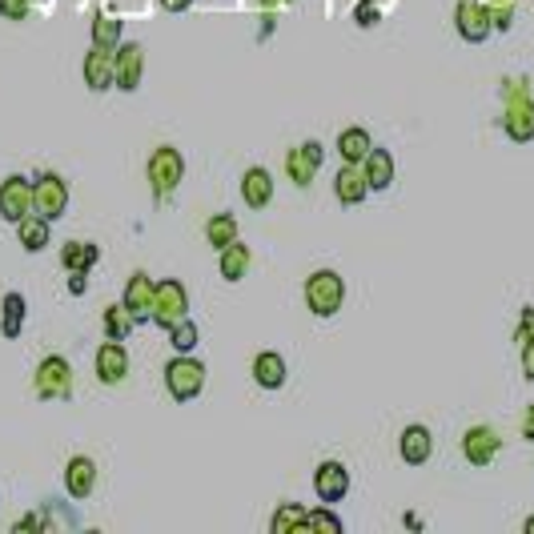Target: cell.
Segmentation results:
<instances>
[{
  "mask_svg": "<svg viewBox=\"0 0 534 534\" xmlns=\"http://www.w3.org/2000/svg\"><path fill=\"white\" fill-rule=\"evenodd\" d=\"M506 97V113H502V133L518 145L534 141V97L526 89V81H506L502 89Z\"/></svg>",
  "mask_w": 534,
  "mask_h": 534,
  "instance_id": "obj_1",
  "label": "cell"
},
{
  "mask_svg": "<svg viewBox=\"0 0 534 534\" xmlns=\"http://www.w3.org/2000/svg\"><path fill=\"white\" fill-rule=\"evenodd\" d=\"M346 306V282L334 270H314L306 278V310L314 318H334Z\"/></svg>",
  "mask_w": 534,
  "mask_h": 534,
  "instance_id": "obj_2",
  "label": "cell"
},
{
  "mask_svg": "<svg viewBox=\"0 0 534 534\" xmlns=\"http://www.w3.org/2000/svg\"><path fill=\"white\" fill-rule=\"evenodd\" d=\"M149 185H153V197L157 201H165V197H173L177 193V185L185 181V157H181V149H173V145H161L153 157H149Z\"/></svg>",
  "mask_w": 534,
  "mask_h": 534,
  "instance_id": "obj_3",
  "label": "cell"
},
{
  "mask_svg": "<svg viewBox=\"0 0 534 534\" xmlns=\"http://www.w3.org/2000/svg\"><path fill=\"white\" fill-rule=\"evenodd\" d=\"M33 390H37L41 402H65V398H73V366H69V358L49 354L37 366V374H33Z\"/></svg>",
  "mask_w": 534,
  "mask_h": 534,
  "instance_id": "obj_4",
  "label": "cell"
},
{
  "mask_svg": "<svg viewBox=\"0 0 534 534\" xmlns=\"http://www.w3.org/2000/svg\"><path fill=\"white\" fill-rule=\"evenodd\" d=\"M165 386H169V398L173 402H193L205 390V366L193 354H177L165 366Z\"/></svg>",
  "mask_w": 534,
  "mask_h": 534,
  "instance_id": "obj_5",
  "label": "cell"
},
{
  "mask_svg": "<svg viewBox=\"0 0 534 534\" xmlns=\"http://www.w3.org/2000/svg\"><path fill=\"white\" fill-rule=\"evenodd\" d=\"M181 318H189V290L177 282V278H165L157 282V294H153V314L149 322L161 326V330H173Z\"/></svg>",
  "mask_w": 534,
  "mask_h": 534,
  "instance_id": "obj_6",
  "label": "cell"
},
{
  "mask_svg": "<svg viewBox=\"0 0 534 534\" xmlns=\"http://www.w3.org/2000/svg\"><path fill=\"white\" fill-rule=\"evenodd\" d=\"M65 209H69V181L61 173H41L33 181V213L57 221L65 217Z\"/></svg>",
  "mask_w": 534,
  "mask_h": 534,
  "instance_id": "obj_7",
  "label": "cell"
},
{
  "mask_svg": "<svg viewBox=\"0 0 534 534\" xmlns=\"http://www.w3.org/2000/svg\"><path fill=\"white\" fill-rule=\"evenodd\" d=\"M454 29L466 45H482L490 33H494V21H490V5L486 0H458L454 9Z\"/></svg>",
  "mask_w": 534,
  "mask_h": 534,
  "instance_id": "obj_8",
  "label": "cell"
},
{
  "mask_svg": "<svg viewBox=\"0 0 534 534\" xmlns=\"http://www.w3.org/2000/svg\"><path fill=\"white\" fill-rule=\"evenodd\" d=\"M145 77V49L137 41H125L113 49V89L121 93H137Z\"/></svg>",
  "mask_w": 534,
  "mask_h": 534,
  "instance_id": "obj_9",
  "label": "cell"
},
{
  "mask_svg": "<svg viewBox=\"0 0 534 534\" xmlns=\"http://www.w3.org/2000/svg\"><path fill=\"white\" fill-rule=\"evenodd\" d=\"M29 213H33V181L25 173H9L0 181V217L9 225H17Z\"/></svg>",
  "mask_w": 534,
  "mask_h": 534,
  "instance_id": "obj_10",
  "label": "cell"
},
{
  "mask_svg": "<svg viewBox=\"0 0 534 534\" xmlns=\"http://www.w3.org/2000/svg\"><path fill=\"white\" fill-rule=\"evenodd\" d=\"M322 161H326V145H322V141H302L298 149H290V157H286V173H290V181H294L298 189H306V185L318 177Z\"/></svg>",
  "mask_w": 534,
  "mask_h": 534,
  "instance_id": "obj_11",
  "label": "cell"
},
{
  "mask_svg": "<svg viewBox=\"0 0 534 534\" xmlns=\"http://www.w3.org/2000/svg\"><path fill=\"white\" fill-rule=\"evenodd\" d=\"M498 450H502V438H498V430H490V426H470L466 434H462V454H466V462L470 466H490L494 458H498Z\"/></svg>",
  "mask_w": 534,
  "mask_h": 534,
  "instance_id": "obj_12",
  "label": "cell"
},
{
  "mask_svg": "<svg viewBox=\"0 0 534 534\" xmlns=\"http://www.w3.org/2000/svg\"><path fill=\"white\" fill-rule=\"evenodd\" d=\"M398 454H402L406 466H426L430 454H434V434H430V426H422V422L406 426V430L398 434Z\"/></svg>",
  "mask_w": 534,
  "mask_h": 534,
  "instance_id": "obj_13",
  "label": "cell"
},
{
  "mask_svg": "<svg viewBox=\"0 0 534 534\" xmlns=\"http://www.w3.org/2000/svg\"><path fill=\"white\" fill-rule=\"evenodd\" d=\"M314 490H318V498H322L326 506L342 502V498L350 494V470H346L342 462H322V466L314 470Z\"/></svg>",
  "mask_w": 534,
  "mask_h": 534,
  "instance_id": "obj_14",
  "label": "cell"
},
{
  "mask_svg": "<svg viewBox=\"0 0 534 534\" xmlns=\"http://www.w3.org/2000/svg\"><path fill=\"white\" fill-rule=\"evenodd\" d=\"M334 197H338L342 205H362V201L370 197V181H366L362 165L342 161V169H338V177H334Z\"/></svg>",
  "mask_w": 534,
  "mask_h": 534,
  "instance_id": "obj_15",
  "label": "cell"
},
{
  "mask_svg": "<svg viewBox=\"0 0 534 534\" xmlns=\"http://www.w3.org/2000/svg\"><path fill=\"white\" fill-rule=\"evenodd\" d=\"M125 374H129V350H125V342H113L109 338L97 350V378L105 386H117V382H125Z\"/></svg>",
  "mask_w": 534,
  "mask_h": 534,
  "instance_id": "obj_16",
  "label": "cell"
},
{
  "mask_svg": "<svg viewBox=\"0 0 534 534\" xmlns=\"http://www.w3.org/2000/svg\"><path fill=\"white\" fill-rule=\"evenodd\" d=\"M286 378H290V366H286V358H282L278 350H261V354L253 358V382H257L261 390H282Z\"/></svg>",
  "mask_w": 534,
  "mask_h": 534,
  "instance_id": "obj_17",
  "label": "cell"
},
{
  "mask_svg": "<svg viewBox=\"0 0 534 534\" xmlns=\"http://www.w3.org/2000/svg\"><path fill=\"white\" fill-rule=\"evenodd\" d=\"M241 201L249 209H265V205L274 201V177H270V169L253 165V169L241 173Z\"/></svg>",
  "mask_w": 534,
  "mask_h": 534,
  "instance_id": "obj_18",
  "label": "cell"
},
{
  "mask_svg": "<svg viewBox=\"0 0 534 534\" xmlns=\"http://www.w3.org/2000/svg\"><path fill=\"white\" fill-rule=\"evenodd\" d=\"M65 490L81 502V498H89L93 490H97V462L93 458H85V454H77V458H69V466H65Z\"/></svg>",
  "mask_w": 534,
  "mask_h": 534,
  "instance_id": "obj_19",
  "label": "cell"
},
{
  "mask_svg": "<svg viewBox=\"0 0 534 534\" xmlns=\"http://www.w3.org/2000/svg\"><path fill=\"white\" fill-rule=\"evenodd\" d=\"M85 85L93 93H109L113 89V49H101V45L89 49V57H85Z\"/></svg>",
  "mask_w": 534,
  "mask_h": 534,
  "instance_id": "obj_20",
  "label": "cell"
},
{
  "mask_svg": "<svg viewBox=\"0 0 534 534\" xmlns=\"http://www.w3.org/2000/svg\"><path fill=\"white\" fill-rule=\"evenodd\" d=\"M153 294H157V282H153L149 274H133V278H129V286H125V306H129V314H133L137 322H149V314H153Z\"/></svg>",
  "mask_w": 534,
  "mask_h": 534,
  "instance_id": "obj_21",
  "label": "cell"
},
{
  "mask_svg": "<svg viewBox=\"0 0 534 534\" xmlns=\"http://www.w3.org/2000/svg\"><path fill=\"white\" fill-rule=\"evenodd\" d=\"M362 173L370 181V193H386L394 185V153L390 149H370V157L362 161Z\"/></svg>",
  "mask_w": 534,
  "mask_h": 534,
  "instance_id": "obj_22",
  "label": "cell"
},
{
  "mask_svg": "<svg viewBox=\"0 0 534 534\" xmlns=\"http://www.w3.org/2000/svg\"><path fill=\"white\" fill-rule=\"evenodd\" d=\"M97 261H101V245H93V241H69V245H61V265H65L69 274H89Z\"/></svg>",
  "mask_w": 534,
  "mask_h": 534,
  "instance_id": "obj_23",
  "label": "cell"
},
{
  "mask_svg": "<svg viewBox=\"0 0 534 534\" xmlns=\"http://www.w3.org/2000/svg\"><path fill=\"white\" fill-rule=\"evenodd\" d=\"M217 257H221V278L225 282H241L249 274V265H253V249L241 245V241H229L225 249H217Z\"/></svg>",
  "mask_w": 534,
  "mask_h": 534,
  "instance_id": "obj_24",
  "label": "cell"
},
{
  "mask_svg": "<svg viewBox=\"0 0 534 534\" xmlns=\"http://www.w3.org/2000/svg\"><path fill=\"white\" fill-rule=\"evenodd\" d=\"M25 314H29L25 294H5V302H0V334H5V338H21Z\"/></svg>",
  "mask_w": 534,
  "mask_h": 534,
  "instance_id": "obj_25",
  "label": "cell"
},
{
  "mask_svg": "<svg viewBox=\"0 0 534 534\" xmlns=\"http://www.w3.org/2000/svg\"><path fill=\"white\" fill-rule=\"evenodd\" d=\"M370 149H374V141H370V133L366 129H342L338 133V157L342 161H350V165H362L366 157H370Z\"/></svg>",
  "mask_w": 534,
  "mask_h": 534,
  "instance_id": "obj_26",
  "label": "cell"
},
{
  "mask_svg": "<svg viewBox=\"0 0 534 534\" xmlns=\"http://www.w3.org/2000/svg\"><path fill=\"white\" fill-rule=\"evenodd\" d=\"M49 217H41V213H29V217H21L17 221V237H21V245L29 249V253H41L45 245H49Z\"/></svg>",
  "mask_w": 534,
  "mask_h": 534,
  "instance_id": "obj_27",
  "label": "cell"
},
{
  "mask_svg": "<svg viewBox=\"0 0 534 534\" xmlns=\"http://www.w3.org/2000/svg\"><path fill=\"white\" fill-rule=\"evenodd\" d=\"M205 241H209L213 249H225L229 241H237V217H229V213H213V217L205 221Z\"/></svg>",
  "mask_w": 534,
  "mask_h": 534,
  "instance_id": "obj_28",
  "label": "cell"
},
{
  "mask_svg": "<svg viewBox=\"0 0 534 534\" xmlns=\"http://www.w3.org/2000/svg\"><path fill=\"white\" fill-rule=\"evenodd\" d=\"M133 326H137V318L129 314V306H125V302H117V306H109V310H105V334H109L113 342H129Z\"/></svg>",
  "mask_w": 534,
  "mask_h": 534,
  "instance_id": "obj_29",
  "label": "cell"
},
{
  "mask_svg": "<svg viewBox=\"0 0 534 534\" xmlns=\"http://www.w3.org/2000/svg\"><path fill=\"white\" fill-rule=\"evenodd\" d=\"M302 522H306V510L298 502H286L274 510L270 518V534H302Z\"/></svg>",
  "mask_w": 534,
  "mask_h": 534,
  "instance_id": "obj_30",
  "label": "cell"
},
{
  "mask_svg": "<svg viewBox=\"0 0 534 534\" xmlns=\"http://www.w3.org/2000/svg\"><path fill=\"white\" fill-rule=\"evenodd\" d=\"M302 534H342V518L334 510H306V522H302Z\"/></svg>",
  "mask_w": 534,
  "mask_h": 534,
  "instance_id": "obj_31",
  "label": "cell"
},
{
  "mask_svg": "<svg viewBox=\"0 0 534 534\" xmlns=\"http://www.w3.org/2000/svg\"><path fill=\"white\" fill-rule=\"evenodd\" d=\"M93 45H101V49H117V45H121V21L109 17V13L93 17Z\"/></svg>",
  "mask_w": 534,
  "mask_h": 534,
  "instance_id": "obj_32",
  "label": "cell"
},
{
  "mask_svg": "<svg viewBox=\"0 0 534 534\" xmlns=\"http://www.w3.org/2000/svg\"><path fill=\"white\" fill-rule=\"evenodd\" d=\"M169 346H173L177 354H193V350H197V326H193L189 318H181V322L169 330Z\"/></svg>",
  "mask_w": 534,
  "mask_h": 534,
  "instance_id": "obj_33",
  "label": "cell"
},
{
  "mask_svg": "<svg viewBox=\"0 0 534 534\" xmlns=\"http://www.w3.org/2000/svg\"><path fill=\"white\" fill-rule=\"evenodd\" d=\"M490 21H494V33H510V25H514V0L490 5Z\"/></svg>",
  "mask_w": 534,
  "mask_h": 534,
  "instance_id": "obj_34",
  "label": "cell"
},
{
  "mask_svg": "<svg viewBox=\"0 0 534 534\" xmlns=\"http://www.w3.org/2000/svg\"><path fill=\"white\" fill-rule=\"evenodd\" d=\"M354 21H358V29H374V25L382 21V17H378V0H358Z\"/></svg>",
  "mask_w": 534,
  "mask_h": 534,
  "instance_id": "obj_35",
  "label": "cell"
},
{
  "mask_svg": "<svg viewBox=\"0 0 534 534\" xmlns=\"http://www.w3.org/2000/svg\"><path fill=\"white\" fill-rule=\"evenodd\" d=\"M514 342H518V350H530L534 346V310H522V322L514 330Z\"/></svg>",
  "mask_w": 534,
  "mask_h": 534,
  "instance_id": "obj_36",
  "label": "cell"
},
{
  "mask_svg": "<svg viewBox=\"0 0 534 534\" xmlns=\"http://www.w3.org/2000/svg\"><path fill=\"white\" fill-rule=\"evenodd\" d=\"M0 17L5 21H25L29 17V0H0Z\"/></svg>",
  "mask_w": 534,
  "mask_h": 534,
  "instance_id": "obj_37",
  "label": "cell"
},
{
  "mask_svg": "<svg viewBox=\"0 0 534 534\" xmlns=\"http://www.w3.org/2000/svg\"><path fill=\"white\" fill-rule=\"evenodd\" d=\"M189 5H193V0H161L165 13H189Z\"/></svg>",
  "mask_w": 534,
  "mask_h": 534,
  "instance_id": "obj_38",
  "label": "cell"
},
{
  "mask_svg": "<svg viewBox=\"0 0 534 534\" xmlns=\"http://www.w3.org/2000/svg\"><path fill=\"white\" fill-rule=\"evenodd\" d=\"M522 438L534 442V402H530V410H526V418H522Z\"/></svg>",
  "mask_w": 534,
  "mask_h": 534,
  "instance_id": "obj_39",
  "label": "cell"
},
{
  "mask_svg": "<svg viewBox=\"0 0 534 534\" xmlns=\"http://www.w3.org/2000/svg\"><path fill=\"white\" fill-rule=\"evenodd\" d=\"M69 294H85V274H69Z\"/></svg>",
  "mask_w": 534,
  "mask_h": 534,
  "instance_id": "obj_40",
  "label": "cell"
},
{
  "mask_svg": "<svg viewBox=\"0 0 534 534\" xmlns=\"http://www.w3.org/2000/svg\"><path fill=\"white\" fill-rule=\"evenodd\" d=\"M522 530H526V534H534V514H530V518L522 522Z\"/></svg>",
  "mask_w": 534,
  "mask_h": 534,
  "instance_id": "obj_41",
  "label": "cell"
},
{
  "mask_svg": "<svg viewBox=\"0 0 534 534\" xmlns=\"http://www.w3.org/2000/svg\"><path fill=\"white\" fill-rule=\"evenodd\" d=\"M486 5H502V0H486Z\"/></svg>",
  "mask_w": 534,
  "mask_h": 534,
  "instance_id": "obj_42",
  "label": "cell"
}]
</instances>
